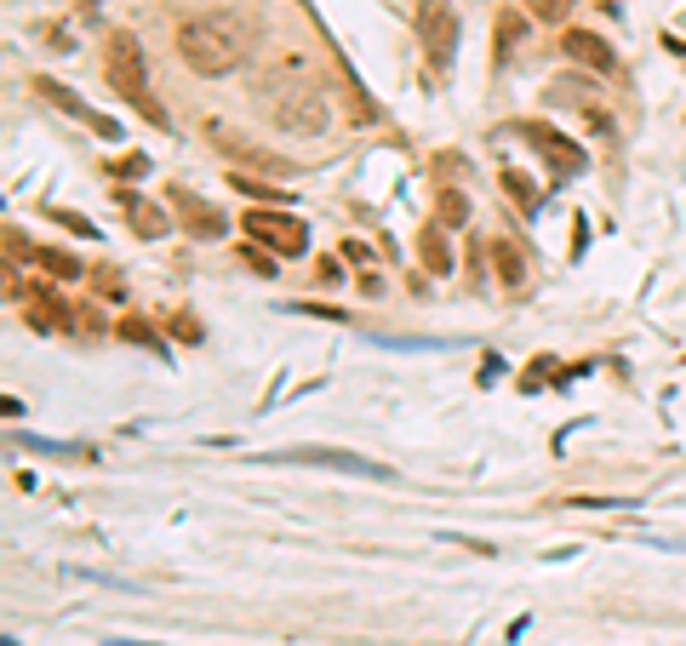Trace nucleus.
<instances>
[{
    "mask_svg": "<svg viewBox=\"0 0 686 646\" xmlns=\"http://www.w3.org/2000/svg\"><path fill=\"white\" fill-rule=\"evenodd\" d=\"M258 109L292 138H321L332 126V103L315 81H303L298 63H281V69L258 75Z\"/></svg>",
    "mask_w": 686,
    "mask_h": 646,
    "instance_id": "1",
    "label": "nucleus"
},
{
    "mask_svg": "<svg viewBox=\"0 0 686 646\" xmlns=\"http://www.w3.org/2000/svg\"><path fill=\"white\" fill-rule=\"evenodd\" d=\"M178 58L195 69V75H235L246 58H252V35L235 12H201V18L178 23Z\"/></svg>",
    "mask_w": 686,
    "mask_h": 646,
    "instance_id": "2",
    "label": "nucleus"
},
{
    "mask_svg": "<svg viewBox=\"0 0 686 646\" xmlns=\"http://www.w3.org/2000/svg\"><path fill=\"white\" fill-rule=\"evenodd\" d=\"M103 81L115 86V98H126L149 126H166V109L149 98V58H143V46H138L132 29H115V35H109V52H103Z\"/></svg>",
    "mask_w": 686,
    "mask_h": 646,
    "instance_id": "3",
    "label": "nucleus"
},
{
    "mask_svg": "<svg viewBox=\"0 0 686 646\" xmlns=\"http://www.w3.org/2000/svg\"><path fill=\"white\" fill-rule=\"evenodd\" d=\"M241 229L258 246H269L275 258H303V252H309V229H303L292 212H281V206H252Z\"/></svg>",
    "mask_w": 686,
    "mask_h": 646,
    "instance_id": "4",
    "label": "nucleus"
},
{
    "mask_svg": "<svg viewBox=\"0 0 686 646\" xmlns=\"http://www.w3.org/2000/svg\"><path fill=\"white\" fill-rule=\"evenodd\" d=\"M418 35H424V52L435 69H452V58H458V12L446 6V0H424L418 6Z\"/></svg>",
    "mask_w": 686,
    "mask_h": 646,
    "instance_id": "5",
    "label": "nucleus"
},
{
    "mask_svg": "<svg viewBox=\"0 0 686 646\" xmlns=\"http://www.w3.org/2000/svg\"><path fill=\"white\" fill-rule=\"evenodd\" d=\"M521 138L532 143L538 155H544L555 178H578V172L589 166V155H584V149H578L572 138H561V132H555L549 121H526V126H521Z\"/></svg>",
    "mask_w": 686,
    "mask_h": 646,
    "instance_id": "6",
    "label": "nucleus"
},
{
    "mask_svg": "<svg viewBox=\"0 0 686 646\" xmlns=\"http://www.w3.org/2000/svg\"><path fill=\"white\" fill-rule=\"evenodd\" d=\"M166 201H172V212L183 218V229H189L195 241H218L223 229H229L218 206H206L201 195H195V189H183V183H166Z\"/></svg>",
    "mask_w": 686,
    "mask_h": 646,
    "instance_id": "7",
    "label": "nucleus"
},
{
    "mask_svg": "<svg viewBox=\"0 0 686 646\" xmlns=\"http://www.w3.org/2000/svg\"><path fill=\"white\" fill-rule=\"evenodd\" d=\"M286 464H326V469H349V475H366V481H389L384 464H372L361 452H338V446H292V452H275Z\"/></svg>",
    "mask_w": 686,
    "mask_h": 646,
    "instance_id": "8",
    "label": "nucleus"
},
{
    "mask_svg": "<svg viewBox=\"0 0 686 646\" xmlns=\"http://www.w3.org/2000/svg\"><path fill=\"white\" fill-rule=\"evenodd\" d=\"M115 206H121L126 229L138 235V241H161V235H172L178 223H172V212H161V201H143V195H132V189H115Z\"/></svg>",
    "mask_w": 686,
    "mask_h": 646,
    "instance_id": "9",
    "label": "nucleus"
},
{
    "mask_svg": "<svg viewBox=\"0 0 686 646\" xmlns=\"http://www.w3.org/2000/svg\"><path fill=\"white\" fill-rule=\"evenodd\" d=\"M35 92H41L46 103H58V109H69V115H75V121H86V126H92V132H98V138L121 143V126L109 121V115H98V109H92V103L69 98V86H63V81H52V75H35Z\"/></svg>",
    "mask_w": 686,
    "mask_h": 646,
    "instance_id": "10",
    "label": "nucleus"
},
{
    "mask_svg": "<svg viewBox=\"0 0 686 646\" xmlns=\"http://www.w3.org/2000/svg\"><path fill=\"white\" fill-rule=\"evenodd\" d=\"M561 52H566L572 63H584L589 75H612V63H618V58H612V46H606L601 35H589V29H566V35H561Z\"/></svg>",
    "mask_w": 686,
    "mask_h": 646,
    "instance_id": "11",
    "label": "nucleus"
},
{
    "mask_svg": "<svg viewBox=\"0 0 686 646\" xmlns=\"http://www.w3.org/2000/svg\"><path fill=\"white\" fill-rule=\"evenodd\" d=\"M206 132H212V143H218V149H223V155H235V161H252V166H269V172H281V155H263V149H246V143L241 138H235V132H229V126H218V121H212V126H206Z\"/></svg>",
    "mask_w": 686,
    "mask_h": 646,
    "instance_id": "12",
    "label": "nucleus"
},
{
    "mask_svg": "<svg viewBox=\"0 0 686 646\" xmlns=\"http://www.w3.org/2000/svg\"><path fill=\"white\" fill-rule=\"evenodd\" d=\"M418 258H424L429 275H452V246H446V229H441V223H429L424 235H418Z\"/></svg>",
    "mask_w": 686,
    "mask_h": 646,
    "instance_id": "13",
    "label": "nucleus"
},
{
    "mask_svg": "<svg viewBox=\"0 0 686 646\" xmlns=\"http://www.w3.org/2000/svg\"><path fill=\"white\" fill-rule=\"evenodd\" d=\"M115 338H121V344H138V349H155V355H166L161 332L143 321V315H121V321H115Z\"/></svg>",
    "mask_w": 686,
    "mask_h": 646,
    "instance_id": "14",
    "label": "nucleus"
},
{
    "mask_svg": "<svg viewBox=\"0 0 686 646\" xmlns=\"http://www.w3.org/2000/svg\"><path fill=\"white\" fill-rule=\"evenodd\" d=\"M521 29H526V12H521V6L498 12V63L515 58V46H521Z\"/></svg>",
    "mask_w": 686,
    "mask_h": 646,
    "instance_id": "15",
    "label": "nucleus"
},
{
    "mask_svg": "<svg viewBox=\"0 0 686 646\" xmlns=\"http://www.w3.org/2000/svg\"><path fill=\"white\" fill-rule=\"evenodd\" d=\"M435 223H441V229H464V223H469L464 189H441V195H435Z\"/></svg>",
    "mask_w": 686,
    "mask_h": 646,
    "instance_id": "16",
    "label": "nucleus"
},
{
    "mask_svg": "<svg viewBox=\"0 0 686 646\" xmlns=\"http://www.w3.org/2000/svg\"><path fill=\"white\" fill-rule=\"evenodd\" d=\"M229 189H241L246 201H258V206H281L286 201L275 183H258V178H246V172H229Z\"/></svg>",
    "mask_w": 686,
    "mask_h": 646,
    "instance_id": "17",
    "label": "nucleus"
},
{
    "mask_svg": "<svg viewBox=\"0 0 686 646\" xmlns=\"http://www.w3.org/2000/svg\"><path fill=\"white\" fill-rule=\"evenodd\" d=\"M572 6H578V0H521V12L526 18H538V23H566L572 18Z\"/></svg>",
    "mask_w": 686,
    "mask_h": 646,
    "instance_id": "18",
    "label": "nucleus"
},
{
    "mask_svg": "<svg viewBox=\"0 0 686 646\" xmlns=\"http://www.w3.org/2000/svg\"><path fill=\"white\" fill-rule=\"evenodd\" d=\"M492 263H498V275H504L509 286H521V281H526V263H521V252H515L509 241L492 246Z\"/></svg>",
    "mask_w": 686,
    "mask_h": 646,
    "instance_id": "19",
    "label": "nucleus"
},
{
    "mask_svg": "<svg viewBox=\"0 0 686 646\" xmlns=\"http://www.w3.org/2000/svg\"><path fill=\"white\" fill-rule=\"evenodd\" d=\"M35 258H41V269H52L58 281H75V275H86L81 263L69 258V252H58V246H46V252H35Z\"/></svg>",
    "mask_w": 686,
    "mask_h": 646,
    "instance_id": "20",
    "label": "nucleus"
},
{
    "mask_svg": "<svg viewBox=\"0 0 686 646\" xmlns=\"http://www.w3.org/2000/svg\"><path fill=\"white\" fill-rule=\"evenodd\" d=\"M241 263L258 275V281H275V258H269V246H258V241H246L241 246Z\"/></svg>",
    "mask_w": 686,
    "mask_h": 646,
    "instance_id": "21",
    "label": "nucleus"
},
{
    "mask_svg": "<svg viewBox=\"0 0 686 646\" xmlns=\"http://www.w3.org/2000/svg\"><path fill=\"white\" fill-rule=\"evenodd\" d=\"M504 189H509V201H521L526 212L538 206V189H532V178H526V172H515V166L504 172Z\"/></svg>",
    "mask_w": 686,
    "mask_h": 646,
    "instance_id": "22",
    "label": "nucleus"
},
{
    "mask_svg": "<svg viewBox=\"0 0 686 646\" xmlns=\"http://www.w3.org/2000/svg\"><path fill=\"white\" fill-rule=\"evenodd\" d=\"M98 292H103V298H121V292H126V281H121V269H115V263H103V269H98Z\"/></svg>",
    "mask_w": 686,
    "mask_h": 646,
    "instance_id": "23",
    "label": "nucleus"
},
{
    "mask_svg": "<svg viewBox=\"0 0 686 646\" xmlns=\"http://www.w3.org/2000/svg\"><path fill=\"white\" fill-rule=\"evenodd\" d=\"M52 218H58L63 229H69V235H98V229H92V223L81 218V212H63V206H52Z\"/></svg>",
    "mask_w": 686,
    "mask_h": 646,
    "instance_id": "24",
    "label": "nucleus"
},
{
    "mask_svg": "<svg viewBox=\"0 0 686 646\" xmlns=\"http://www.w3.org/2000/svg\"><path fill=\"white\" fill-rule=\"evenodd\" d=\"M172 332H178L183 344H195V338H201V326H195V315H172Z\"/></svg>",
    "mask_w": 686,
    "mask_h": 646,
    "instance_id": "25",
    "label": "nucleus"
},
{
    "mask_svg": "<svg viewBox=\"0 0 686 646\" xmlns=\"http://www.w3.org/2000/svg\"><path fill=\"white\" fill-rule=\"evenodd\" d=\"M121 172H126V178H143V172H149V161H143V155H126Z\"/></svg>",
    "mask_w": 686,
    "mask_h": 646,
    "instance_id": "26",
    "label": "nucleus"
}]
</instances>
